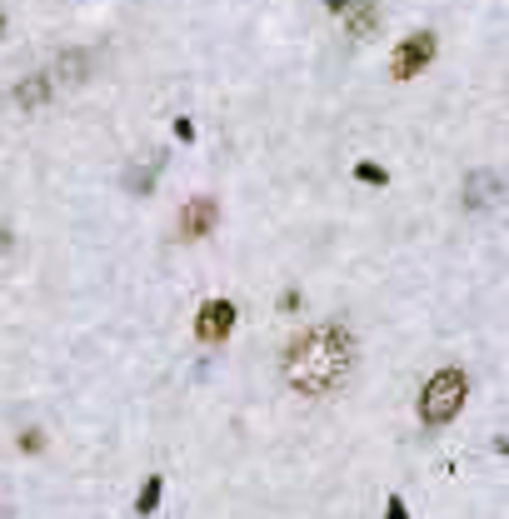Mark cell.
Segmentation results:
<instances>
[{
    "label": "cell",
    "mask_w": 509,
    "mask_h": 519,
    "mask_svg": "<svg viewBox=\"0 0 509 519\" xmlns=\"http://www.w3.org/2000/svg\"><path fill=\"white\" fill-rule=\"evenodd\" d=\"M280 370H285L290 390H300V395H330L355 370V335H350V325H335V320L310 325L300 340H290Z\"/></svg>",
    "instance_id": "cell-1"
},
{
    "label": "cell",
    "mask_w": 509,
    "mask_h": 519,
    "mask_svg": "<svg viewBox=\"0 0 509 519\" xmlns=\"http://www.w3.org/2000/svg\"><path fill=\"white\" fill-rule=\"evenodd\" d=\"M465 400H470L465 370H440V375H430V385L420 390V420L440 430V425H450V420L465 410Z\"/></svg>",
    "instance_id": "cell-2"
},
{
    "label": "cell",
    "mask_w": 509,
    "mask_h": 519,
    "mask_svg": "<svg viewBox=\"0 0 509 519\" xmlns=\"http://www.w3.org/2000/svg\"><path fill=\"white\" fill-rule=\"evenodd\" d=\"M435 50H440L435 30H415V35H405V40L395 45V60H390L395 80H415V75H420V70L435 60Z\"/></svg>",
    "instance_id": "cell-3"
},
{
    "label": "cell",
    "mask_w": 509,
    "mask_h": 519,
    "mask_svg": "<svg viewBox=\"0 0 509 519\" xmlns=\"http://www.w3.org/2000/svg\"><path fill=\"white\" fill-rule=\"evenodd\" d=\"M175 225H180L185 240H205V235L220 225V205H215V195H195V200H185Z\"/></svg>",
    "instance_id": "cell-4"
},
{
    "label": "cell",
    "mask_w": 509,
    "mask_h": 519,
    "mask_svg": "<svg viewBox=\"0 0 509 519\" xmlns=\"http://www.w3.org/2000/svg\"><path fill=\"white\" fill-rule=\"evenodd\" d=\"M230 330H235V305H230V300H205L200 315H195V335H200V345H220Z\"/></svg>",
    "instance_id": "cell-5"
},
{
    "label": "cell",
    "mask_w": 509,
    "mask_h": 519,
    "mask_svg": "<svg viewBox=\"0 0 509 519\" xmlns=\"http://www.w3.org/2000/svg\"><path fill=\"white\" fill-rule=\"evenodd\" d=\"M505 200V180L495 175V170H475L470 180H465V210H490V205H500Z\"/></svg>",
    "instance_id": "cell-6"
},
{
    "label": "cell",
    "mask_w": 509,
    "mask_h": 519,
    "mask_svg": "<svg viewBox=\"0 0 509 519\" xmlns=\"http://www.w3.org/2000/svg\"><path fill=\"white\" fill-rule=\"evenodd\" d=\"M160 170H165V150H155L145 165L135 160V165L125 170V190H130V195H150V190H155V180H160Z\"/></svg>",
    "instance_id": "cell-7"
},
{
    "label": "cell",
    "mask_w": 509,
    "mask_h": 519,
    "mask_svg": "<svg viewBox=\"0 0 509 519\" xmlns=\"http://www.w3.org/2000/svg\"><path fill=\"white\" fill-rule=\"evenodd\" d=\"M85 75H90V50H60L55 55V75H50L55 85H80Z\"/></svg>",
    "instance_id": "cell-8"
},
{
    "label": "cell",
    "mask_w": 509,
    "mask_h": 519,
    "mask_svg": "<svg viewBox=\"0 0 509 519\" xmlns=\"http://www.w3.org/2000/svg\"><path fill=\"white\" fill-rule=\"evenodd\" d=\"M50 90H55V80H50L45 70H35V75H25V80L15 85V105H20V110H40V105L50 100Z\"/></svg>",
    "instance_id": "cell-9"
},
{
    "label": "cell",
    "mask_w": 509,
    "mask_h": 519,
    "mask_svg": "<svg viewBox=\"0 0 509 519\" xmlns=\"http://www.w3.org/2000/svg\"><path fill=\"white\" fill-rule=\"evenodd\" d=\"M345 20H350V35L365 40V35H375V25H380V5H375V0H350V5H345Z\"/></svg>",
    "instance_id": "cell-10"
},
{
    "label": "cell",
    "mask_w": 509,
    "mask_h": 519,
    "mask_svg": "<svg viewBox=\"0 0 509 519\" xmlns=\"http://www.w3.org/2000/svg\"><path fill=\"white\" fill-rule=\"evenodd\" d=\"M160 495H165V480L150 475V480L140 485V495H135V515H155V510H160Z\"/></svg>",
    "instance_id": "cell-11"
},
{
    "label": "cell",
    "mask_w": 509,
    "mask_h": 519,
    "mask_svg": "<svg viewBox=\"0 0 509 519\" xmlns=\"http://www.w3.org/2000/svg\"><path fill=\"white\" fill-rule=\"evenodd\" d=\"M355 180H365V185H390L385 165H375V160H360V165H355Z\"/></svg>",
    "instance_id": "cell-12"
},
{
    "label": "cell",
    "mask_w": 509,
    "mask_h": 519,
    "mask_svg": "<svg viewBox=\"0 0 509 519\" xmlns=\"http://www.w3.org/2000/svg\"><path fill=\"white\" fill-rule=\"evenodd\" d=\"M20 450H25V455H40V450H45V435H40V430H25V435H20Z\"/></svg>",
    "instance_id": "cell-13"
},
{
    "label": "cell",
    "mask_w": 509,
    "mask_h": 519,
    "mask_svg": "<svg viewBox=\"0 0 509 519\" xmlns=\"http://www.w3.org/2000/svg\"><path fill=\"white\" fill-rule=\"evenodd\" d=\"M385 519H410V510H405V500H400V495H390V505H385Z\"/></svg>",
    "instance_id": "cell-14"
},
{
    "label": "cell",
    "mask_w": 509,
    "mask_h": 519,
    "mask_svg": "<svg viewBox=\"0 0 509 519\" xmlns=\"http://www.w3.org/2000/svg\"><path fill=\"white\" fill-rule=\"evenodd\" d=\"M175 135H180V140L190 145V140H195V125H190V120H175Z\"/></svg>",
    "instance_id": "cell-15"
},
{
    "label": "cell",
    "mask_w": 509,
    "mask_h": 519,
    "mask_svg": "<svg viewBox=\"0 0 509 519\" xmlns=\"http://www.w3.org/2000/svg\"><path fill=\"white\" fill-rule=\"evenodd\" d=\"M295 305H300V290H285V295H280V310H285V315H290V310H295Z\"/></svg>",
    "instance_id": "cell-16"
},
{
    "label": "cell",
    "mask_w": 509,
    "mask_h": 519,
    "mask_svg": "<svg viewBox=\"0 0 509 519\" xmlns=\"http://www.w3.org/2000/svg\"><path fill=\"white\" fill-rule=\"evenodd\" d=\"M325 5H330V10H340V15H345V5H350V0H325Z\"/></svg>",
    "instance_id": "cell-17"
},
{
    "label": "cell",
    "mask_w": 509,
    "mask_h": 519,
    "mask_svg": "<svg viewBox=\"0 0 509 519\" xmlns=\"http://www.w3.org/2000/svg\"><path fill=\"white\" fill-rule=\"evenodd\" d=\"M0 250H10V230H0Z\"/></svg>",
    "instance_id": "cell-18"
},
{
    "label": "cell",
    "mask_w": 509,
    "mask_h": 519,
    "mask_svg": "<svg viewBox=\"0 0 509 519\" xmlns=\"http://www.w3.org/2000/svg\"><path fill=\"white\" fill-rule=\"evenodd\" d=\"M0 35H5V15H0Z\"/></svg>",
    "instance_id": "cell-19"
}]
</instances>
